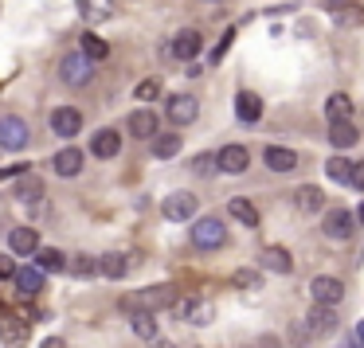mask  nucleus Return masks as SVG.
Masks as SVG:
<instances>
[{
    "mask_svg": "<svg viewBox=\"0 0 364 348\" xmlns=\"http://www.w3.org/2000/svg\"><path fill=\"white\" fill-rule=\"evenodd\" d=\"M192 243H196L200 251H215V246L228 243V227H223L220 215H204V219L192 227Z\"/></svg>",
    "mask_w": 364,
    "mask_h": 348,
    "instance_id": "nucleus-1",
    "label": "nucleus"
},
{
    "mask_svg": "<svg viewBox=\"0 0 364 348\" xmlns=\"http://www.w3.org/2000/svg\"><path fill=\"white\" fill-rule=\"evenodd\" d=\"M309 298H314V305H337L341 298H345V286L337 282V278H329V274H317L314 282H309Z\"/></svg>",
    "mask_w": 364,
    "mask_h": 348,
    "instance_id": "nucleus-2",
    "label": "nucleus"
},
{
    "mask_svg": "<svg viewBox=\"0 0 364 348\" xmlns=\"http://www.w3.org/2000/svg\"><path fill=\"white\" fill-rule=\"evenodd\" d=\"M24 145H28V126H24V118H16V114L0 118V149L20 153Z\"/></svg>",
    "mask_w": 364,
    "mask_h": 348,
    "instance_id": "nucleus-3",
    "label": "nucleus"
},
{
    "mask_svg": "<svg viewBox=\"0 0 364 348\" xmlns=\"http://www.w3.org/2000/svg\"><path fill=\"white\" fill-rule=\"evenodd\" d=\"M168 309H173L176 317H184V321H192V325H208L215 317L212 301H200V298H181V301H173Z\"/></svg>",
    "mask_w": 364,
    "mask_h": 348,
    "instance_id": "nucleus-4",
    "label": "nucleus"
},
{
    "mask_svg": "<svg viewBox=\"0 0 364 348\" xmlns=\"http://www.w3.org/2000/svg\"><path fill=\"white\" fill-rule=\"evenodd\" d=\"M247 165H251V153L243 149V145H223L220 153H215V168L228 176H239L247 173Z\"/></svg>",
    "mask_w": 364,
    "mask_h": 348,
    "instance_id": "nucleus-5",
    "label": "nucleus"
},
{
    "mask_svg": "<svg viewBox=\"0 0 364 348\" xmlns=\"http://www.w3.org/2000/svg\"><path fill=\"white\" fill-rule=\"evenodd\" d=\"M196 204H200V200L192 196V192H173V196L161 204V212H165V219L184 223V219H192V215H196Z\"/></svg>",
    "mask_w": 364,
    "mask_h": 348,
    "instance_id": "nucleus-6",
    "label": "nucleus"
},
{
    "mask_svg": "<svg viewBox=\"0 0 364 348\" xmlns=\"http://www.w3.org/2000/svg\"><path fill=\"white\" fill-rule=\"evenodd\" d=\"M59 75H63V82H71V87H87L90 82V59H82L79 51H71V55H63V63H59Z\"/></svg>",
    "mask_w": 364,
    "mask_h": 348,
    "instance_id": "nucleus-7",
    "label": "nucleus"
},
{
    "mask_svg": "<svg viewBox=\"0 0 364 348\" xmlns=\"http://www.w3.org/2000/svg\"><path fill=\"white\" fill-rule=\"evenodd\" d=\"M173 290H165V286H153V290H141L137 298H129L126 301V309L134 313V309H145V313H153V309H161V305H173Z\"/></svg>",
    "mask_w": 364,
    "mask_h": 348,
    "instance_id": "nucleus-8",
    "label": "nucleus"
},
{
    "mask_svg": "<svg viewBox=\"0 0 364 348\" xmlns=\"http://www.w3.org/2000/svg\"><path fill=\"white\" fill-rule=\"evenodd\" d=\"M325 239H333V243H345L348 235H353V215L345 212V207H333V212H325Z\"/></svg>",
    "mask_w": 364,
    "mask_h": 348,
    "instance_id": "nucleus-9",
    "label": "nucleus"
},
{
    "mask_svg": "<svg viewBox=\"0 0 364 348\" xmlns=\"http://www.w3.org/2000/svg\"><path fill=\"white\" fill-rule=\"evenodd\" d=\"M196 114H200V102L192 94L168 98V121H173V126H188V121H196Z\"/></svg>",
    "mask_w": 364,
    "mask_h": 348,
    "instance_id": "nucleus-10",
    "label": "nucleus"
},
{
    "mask_svg": "<svg viewBox=\"0 0 364 348\" xmlns=\"http://www.w3.org/2000/svg\"><path fill=\"white\" fill-rule=\"evenodd\" d=\"M51 129H55V137H79L82 114L75 110V106H59V110L51 114Z\"/></svg>",
    "mask_w": 364,
    "mask_h": 348,
    "instance_id": "nucleus-11",
    "label": "nucleus"
},
{
    "mask_svg": "<svg viewBox=\"0 0 364 348\" xmlns=\"http://www.w3.org/2000/svg\"><path fill=\"white\" fill-rule=\"evenodd\" d=\"M200 43H204V40H200L196 28H184V32L173 36V48H168V51H173L176 59H184V63H192V59L200 55Z\"/></svg>",
    "mask_w": 364,
    "mask_h": 348,
    "instance_id": "nucleus-12",
    "label": "nucleus"
},
{
    "mask_svg": "<svg viewBox=\"0 0 364 348\" xmlns=\"http://www.w3.org/2000/svg\"><path fill=\"white\" fill-rule=\"evenodd\" d=\"M259 262H262V270H270V274H290L294 270V259H290L286 246H262Z\"/></svg>",
    "mask_w": 364,
    "mask_h": 348,
    "instance_id": "nucleus-13",
    "label": "nucleus"
},
{
    "mask_svg": "<svg viewBox=\"0 0 364 348\" xmlns=\"http://www.w3.org/2000/svg\"><path fill=\"white\" fill-rule=\"evenodd\" d=\"M235 118L247 121V126H255V121L262 118V98L251 94V90H239L235 94Z\"/></svg>",
    "mask_w": 364,
    "mask_h": 348,
    "instance_id": "nucleus-14",
    "label": "nucleus"
},
{
    "mask_svg": "<svg viewBox=\"0 0 364 348\" xmlns=\"http://www.w3.org/2000/svg\"><path fill=\"white\" fill-rule=\"evenodd\" d=\"M0 344L4 348H24L28 344V325L20 317H4L0 321Z\"/></svg>",
    "mask_w": 364,
    "mask_h": 348,
    "instance_id": "nucleus-15",
    "label": "nucleus"
},
{
    "mask_svg": "<svg viewBox=\"0 0 364 348\" xmlns=\"http://www.w3.org/2000/svg\"><path fill=\"white\" fill-rule=\"evenodd\" d=\"M262 161H267L270 173H294V168H298V153L282 149V145H270V149L262 153Z\"/></svg>",
    "mask_w": 364,
    "mask_h": 348,
    "instance_id": "nucleus-16",
    "label": "nucleus"
},
{
    "mask_svg": "<svg viewBox=\"0 0 364 348\" xmlns=\"http://www.w3.org/2000/svg\"><path fill=\"white\" fill-rule=\"evenodd\" d=\"M16 290L24 293V298H36V293L43 290V270L40 266H16Z\"/></svg>",
    "mask_w": 364,
    "mask_h": 348,
    "instance_id": "nucleus-17",
    "label": "nucleus"
},
{
    "mask_svg": "<svg viewBox=\"0 0 364 348\" xmlns=\"http://www.w3.org/2000/svg\"><path fill=\"white\" fill-rule=\"evenodd\" d=\"M118 149H122V137L114 134V129H98V134L90 137V153H95V157H102V161L118 157Z\"/></svg>",
    "mask_w": 364,
    "mask_h": 348,
    "instance_id": "nucleus-18",
    "label": "nucleus"
},
{
    "mask_svg": "<svg viewBox=\"0 0 364 348\" xmlns=\"http://www.w3.org/2000/svg\"><path fill=\"white\" fill-rule=\"evenodd\" d=\"M329 141H333V149H353L356 141H360V134H356V126L353 121H329Z\"/></svg>",
    "mask_w": 364,
    "mask_h": 348,
    "instance_id": "nucleus-19",
    "label": "nucleus"
},
{
    "mask_svg": "<svg viewBox=\"0 0 364 348\" xmlns=\"http://www.w3.org/2000/svg\"><path fill=\"white\" fill-rule=\"evenodd\" d=\"M51 165H55L59 176H79L82 173V153L75 149V145H67V149L55 153V161H51Z\"/></svg>",
    "mask_w": 364,
    "mask_h": 348,
    "instance_id": "nucleus-20",
    "label": "nucleus"
},
{
    "mask_svg": "<svg viewBox=\"0 0 364 348\" xmlns=\"http://www.w3.org/2000/svg\"><path fill=\"white\" fill-rule=\"evenodd\" d=\"M9 243H12V254H36V251H40V235H36L32 227L9 231Z\"/></svg>",
    "mask_w": 364,
    "mask_h": 348,
    "instance_id": "nucleus-21",
    "label": "nucleus"
},
{
    "mask_svg": "<svg viewBox=\"0 0 364 348\" xmlns=\"http://www.w3.org/2000/svg\"><path fill=\"white\" fill-rule=\"evenodd\" d=\"M12 200H20V204H40L43 200V184L36 180V176H20V184H16V192H12Z\"/></svg>",
    "mask_w": 364,
    "mask_h": 348,
    "instance_id": "nucleus-22",
    "label": "nucleus"
},
{
    "mask_svg": "<svg viewBox=\"0 0 364 348\" xmlns=\"http://www.w3.org/2000/svg\"><path fill=\"white\" fill-rule=\"evenodd\" d=\"M129 134H134V137H157V114L134 110V114H129Z\"/></svg>",
    "mask_w": 364,
    "mask_h": 348,
    "instance_id": "nucleus-23",
    "label": "nucleus"
},
{
    "mask_svg": "<svg viewBox=\"0 0 364 348\" xmlns=\"http://www.w3.org/2000/svg\"><path fill=\"white\" fill-rule=\"evenodd\" d=\"M79 55H82V59H90V63H95V59H106V55H110V43H106L102 36L87 32V36L79 40Z\"/></svg>",
    "mask_w": 364,
    "mask_h": 348,
    "instance_id": "nucleus-24",
    "label": "nucleus"
},
{
    "mask_svg": "<svg viewBox=\"0 0 364 348\" xmlns=\"http://www.w3.org/2000/svg\"><path fill=\"white\" fill-rule=\"evenodd\" d=\"M129 329L145 340H157V317L145 313V309H134V313H129Z\"/></svg>",
    "mask_w": 364,
    "mask_h": 348,
    "instance_id": "nucleus-25",
    "label": "nucleus"
},
{
    "mask_svg": "<svg viewBox=\"0 0 364 348\" xmlns=\"http://www.w3.org/2000/svg\"><path fill=\"white\" fill-rule=\"evenodd\" d=\"M306 325H314L309 332H333V325H337V313H333L329 305H314L306 317Z\"/></svg>",
    "mask_w": 364,
    "mask_h": 348,
    "instance_id": "nucleus-26",
    "label": "nucleus"
},
{
    "mask_svg": "<svg viewBox=\"0 0 364 348\" xmlns=\"http://www.w3.org/2000/svg\"><path fill=\"white\" fill-rule=\"evenodd\" d=\"M228 212L235 215L243 227H259V212H255L251 200H243V196H239V200H228Z\"/></svg>",
    "mask_w": 364,
    "mask_h": 348,
    "instance_id": "nucleus-27",
    "label": "nucleus"
},
{
    "mask_svg": "<svg viewBox=\"0 0 364 348\" xmlns=\"http://www.w3.org/2000/svg\"><path fill=\"white\" fill-rule=\"evenodd\" d=\"M294 200H298V207H301V212H321V207H325L321 188H314V184H301V188L294 192Z\"/></svg>",
    "mask_w": 364,
    "mask_h": 348,
    "instance_id": "nucleus-28",
    "label": "nucleus"
},
{
    "mask_svg": "<svg viewBox=\"0 0 364 348\" xmlns=\"http://www.w3.org/2000/svg\"><path fill=\"white\" fill-rule=\"evenodd\" d=\"M333 24L337 28H360L364 24V9L360 4H341V9H333Z\"/></svg>",
    "mask_w": 364,
    "mask_h": 348,
    "instance_id": "nucleus-29",
    "label": "nucleus"
},
{
    "mask_svg": "<svg viewBox=\"0 0 364 348\" xmlns=\"http://www.w3.org/2000/svg\"><path fill=\"white\" fill-rule=\"evenodd\" d=\"M82 16L90 24H102V20L114 16V0H82Z\"/></svg>",
    "mask_w": 364,
    "mask_h": 348,
    "instance_id": "nucleus-30",
    "label": "nucleus"
},
{
    "mask_svg": "<svg viewBox=\"0 0 364 348\" xmlns=\"http://www.w3.org/2000/svg\"><path fill=\"white\" fill-rule=\"evenodd\" d=\"M129 262H134L129 254H102V259H98V270H102L106 278H122L129 270Z\"/></svg>",
    "mask_w": 364,
    "mask_h": 348,
    "instance_id": "nucleus-31",
    "label": "nucleus"
},
{
    "mask_svg": "<svg viewBox=\"0 0 364 348\" xmlns=\"http://www.w3.org/2000/svg\"><path fill=\"white\" fill-rule=\"evenodd\" d=\"M325 114H329V121H348L353 118V102H348V94H329Z\"/></svg>",
    "mask_w": 364,
    "mask_h": 348,
    "instance_id": "nucleus-32",
    "label": "nucleus"
},
{
    "mask_svg": "<svg viewBox=\"0 0 364 348\" xmlns=\"http://www.w3.org/2000/svg\"><path fill=\"white\" fill-rule=\"evenodd\" d=\"M181 145H184V137H176V134H165V137H153V157L168 161V157H176V153H181Z\"/></svg>",
    "mask_w": 364,
    "mask_h": 348,
    "instance_id": "nucleus-33",
    "label": "nucleus"
},
{
    "mask_svg": "<svg viewBox=\"0 0 364 348\" xmlns=\"http://www.w3.org/2000/svg\"><path fill=\"white\" fill-rule=\"evenodd\" d=\"M36 262H40L43 274H55V270H63V266H67V259L55 251V246H43V251H36Z\"/></svg>",
    "mask_w": 364,
    "mask_h": 348,
    "instance_id": "nucleus-34",
    "label": "nucleus"
},
{
    "mask_svg": "<svg viewBox=\"0 0 364 348\" xmlns=\"http://www.w3.org/2000/svg\"><path fill=\"white\" fill-rule=\"evenodd\" d=\"M325 173H329V180H337V184H348V176H353V161H345V157H329V165H325Z\"/></svg>",
    "mask_w": 364,
    "mask_h": 348,
    "instance_id": "nucleus-35",
    "label": "nucleus"
},
{
    "mask_svg": "<svg viewBox=\"0 0 364 348\" xmlns=\"http://www.w3.org/2000/svg\"><path fill=\"white\" fill-rule=\"evenodd\" d=\"M75 274H79V278H90V274H95V270H98V259H90V254H75Z\"/></svg>",
    "mask_w": 364,
    "mask_h": 348,
    "instance_id": "nucleus-36",
    "label": "nucleus"
},
{
    "mask_svg": "<svg viewBox=\"0 0 364 348\" xmlns=\"http://www.w3.org/2000/svg\"><path fill=\"white\" fill-rule=\"evenodd\" d=\"M192 173H200V176L215 173V157H212V153H200V157H192Z\"/></svg>",
    "mask_w": 364,
    "mask_h": 348,
    "instance_id": "nucleus-37",
    "label": "nucleus"
},
{
    "mask_svg": "<svg viewBox=\"0 0 364 348\" xmlns=\"http://www.w3.org/2000/svg\"><path fill=\"white\" fill-rule=\"evenodd\" d=\"M231 282H235L239 290H255V286H259V274H255V270H239V274L231 278Z\"/></svg>",
    "mask_w": 364,
    "mask_h": 348,
    "instance_id": "nucleus-38",
    "label": "nucleus"
},
{
    "mask_svg": "<svg viewBox=\"0 0 364 348\" xmlns=\"http://www.w3.org/2000/svg\"><path fill=\"white\" fill-rule=\"evenodd\" d=\"M231 43H235V28H228V32H223V40H220V48H215V51H212V63H220V59H223V55H228V48H231Z\"/></svg>",
    "mask_w": 364,
    "mask_h": 348,
    "instance_id": "nucleus-39",
    "label": "nucleus"
},
{
    "mask_svg": "<svg viewBox=\"0 0 364 348\" xmlns=\"http://www.w3.org/2000/svg\"><path fill=\"white\" fill-rule=\"evenodd\" d=\"M161 94V87H157V82H141V87H137V98H141V102H153V98H157Z\"/></svg>",
    "mask_w": 364,
    "mask_h": 348,
    "instance_id": "nucleus-40",
    "label": "nucleus"
},
{
    "mask_svg": "<svg viewBox=\"0 0 364 348\" xmlns=\"http://www.w3.org/2000/svg\"><path fill=\"white\" fill-rule=\"evenodd\" d=\"M28 168H32V165H12V168H0V180H20V176H28Z\"/></svg>",
    "mask_w": 364,
    "mask_h": 348,
    "instance_id": "nucleus-41",
    "label": "nucleus"
},
{
    "mask_svg": "<svg viewBox=\"0 0 364 348\" xmlns=\"http://www.w3.org/2000/svg\"><path fill=\"white\" fill-rule=\"evenodd\" d=\"M348 184L364 192V161H360V165H353V176H348Z\"/></svg>",
    "mask_w": 364,
    "mask_h": 348,
    "instance_id": "nucleus-42",
    "label": "nucleus"
},
{
    "mask_svg": "<svg viewBox=\"0 0 364 348\" xmlns=\"http://www.w3.org/2000/svg\"><path fill=\"white\" fill-rule=\"evenodd\" d=\"M16 274V266H12V259L9 254H0V278H12Z\"/></svg>",
    "mask_w": 364,
    "mask_h": 348,
    "instance_id": "nucleus-43",
    "label": "nucleus"
},
{
    "mask_svg": "<svg viewBox=\"0 0 364 348\" xmlns=\"http://www.w3.org/2000/svg\"><path fill=\"white\" fill-rule=\"evenodd\" d=\"M40 348H67V340H63V337H48Z\"/></svg>",
    "mask_w": 364,
    "mask_h": 348,
    "instance_id": "nucleus-44",
    "label": "nucleus"
},
{
    "mask_svg": "<svg viewBox=\"0 0 364 348\" xmlns=\"http://www.w3.org/2000/svg\"><path fill=\"white\" fill-rule=\"evenodd\" d=\"M259 348H278V340H274V337H262V340H259Z\"/></svg>",
    "mask_w": 364,
    "mask_h": 348,
    "instance_id": "nucleus-45",
    "label": "nucleus"
},
{
    "mask_svg": "<svg viewBox=\"0 0 364 348\" xmlns=\"http://www.w3.org/2000/svg\"><path fill=\"white\" fill-rule=\"evenodd\" d=\"M356 344H360V348H364V321H360V325H356Z\"/></svg>",
    "mask_w": 364,
    "mask_h": 348,
    "instance_id": "nucleus-46",
    "label": "nucleus"
},
{
    "mask_svg": "<svg viewBox=\"0 0 364 348\" xmlns=\"http://www.w3.org/2000/svg\"><path fill=\"white\" fill-rule=\"evenodd\" d=\"M321 4H329V9H341V4H348V0H321Z\"/></svg>",
    "mask_w": 364,
    "mask_h": 348,
    "instance_id": "nucleus-47",
    "label": "nucleus"
},
{
    "mask_svg": "<svg viewBox=\"0 0 364 348\" xmlns=\"http://www.w3.org/2000/svg\"><path fill=\"white\" fill-rule=\"evenodd\" d=\"M149 348H176V344H168V340H153Z\"/></svg>",
    "mask_w": 364,
    "mask_h": 348,
    "instance_id": "nucleus-48",
    "label": "nucleus"
},
{
    "mask_svg": "<svg viewBox=\"0 0 364 348\" xmlns=\"http://www.w3.org/2000/svg\"><path fill=\"white\" fill-rule=\"evenodd\" d=\"M360 219H364V204H360Z\"/></svg>",
    "mask_w": 364,
    "mask_h": 348,
    "instance_id": "nucleus-49",
    "label": "nucleus"
},
{
    "mask_svg": "<svg viewBox=\"0 0 364 348\" xmlns=\"http://www.w3.org/2000/svg\"><path fill=\"white\" fill-rule=\"evenodd\" d=\"M212 4H215V0H212Z\"/></svg>",
    "mask_w": 364,
    "mask_h": 348,
    "instance_id": "nucleus-50",
    "label": "nucleus"
}]
</instances>
